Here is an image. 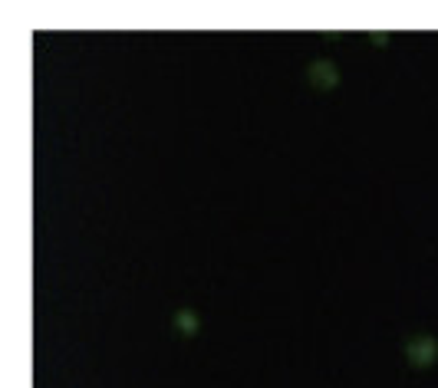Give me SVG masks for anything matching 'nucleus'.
<instances>
[{
  "instance_id": "obj_3",
  "label": "nucleus",
  "mask_w": 438,
  "mask_h": 388,
  "mask_svg": "<svg viewBox=\"0 0 438 388\" xmlns=\"http://www.w3.org/2000/svg\"><path fill=\"white\" fill-rule=\"evenodd\" d=\"M171 326L178 329L182 336L195 339L198 329H201V323H198V313H195V310H178V313H175V319H171Z\"/></svg>"
},
{
  "instance_id": "obj_2",
  "label": "nucleus",
  "mask_w": 438,
  "mask_h": 388,
  "mask_svg": "<svg viewBox=\"0 0 438 388\" xmlns=\"http://www.w3.org/2000/svg\"><path fill=\"white\" fill-rule=\"evenodd\" d=\"M306 83L320 92H330L340 86V66L330 60H313L306 66Z\"/></svg>"
},
{
  "instance_id": "obj_4",
  "label": "nucleus",
  "mask_w": 438,
  "mask_h": 388,
  "mask_svg": "<svg viewBox=\"0 0 438 388\" xmlns=\"http://www.w3.org/2000/svg\"><path fill=\"white\" fill-rule=\"evenodd\" d=\"M369 40H373V43H379V46H389V40H393V36H389V33H369Z\"/></svg>"
},
{
  "instance_id": "obj_1",
  "label": "nucleus",
  "mask_w": 438,
  "mask_h": 388,
  "mask_svg": "<svg viewBox=\"0 0 438 388\" xmlns=\"http://www.w3.org/2000/svg\"><path fill=\"white\" fill-rule=\"evenodd\" d=\"M406 358L412 369H432L438 358V339H432V336H412L406 343Z\"/></svg>"
}]
</instances>
